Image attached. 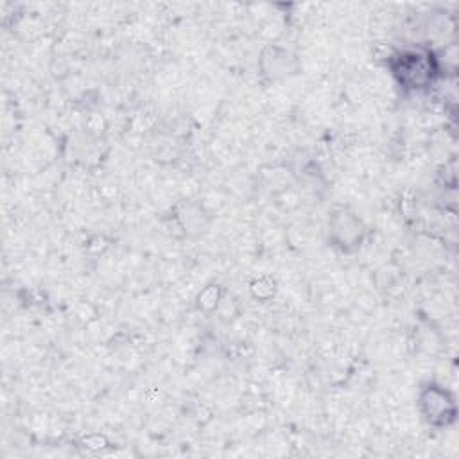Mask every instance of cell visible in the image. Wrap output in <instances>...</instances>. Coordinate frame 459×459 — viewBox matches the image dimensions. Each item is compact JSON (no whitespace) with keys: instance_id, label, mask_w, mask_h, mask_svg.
<instances>
[{"instance_id":"obj_2","label":"cell","mask_w":459,"mask_h":459,"mask_svg":"<svg viewBox=\"0 0 459 459\" xmlns=\"http://www.w3.org/2000/svg\"><path fill=\"white\" fill-rule=\"evenodd\" d=\"M424 404H425V408H427V415H429L431 420H434V418H442V416L449 415L447 409L452 408V404L447 402L445 399L442 400V404H436V390H433L429 395H427V397H425Z\"/></svg>"},{"instance_id":"obj_1","label":"cell","mask_w":459,"mask_h":459,"mask_svg":"<svg viewBox=\"0 0 459 459\" xmlns=\"http://www.w3.org/2000/svg\"><path fill=\"white\" fill-rule=\"evenodd\" d=\"M399 72L402 81L411 83L413 87H420L422 83L429 79V63L420 54H409L400 60Z\"/></svg>"}]
</instances>
